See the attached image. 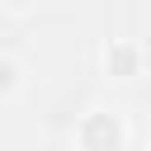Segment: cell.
I'll use <instances>...</instances> for the list:
<instances>
[{"instance_id":"obj_3","label":"cell","mask_w":151,"mask_h":151,"mask_svg":"<svg viewBox=\"0 0 151 151\" xmlns=\"http://www.w3.org/2000/svg\"><path fill=\"white\" fill-rule=\"evenodd\" d=\"M9 5H28V0H9Z\"/></svg>"},{"instance_id":"obj_1","label":"cell","mask_w":151,"mask_h":151,"mask_svg":"<svg viewBox=\"0 0 151 151\" xmlns=\"http://www.w3.org/2000/svg\"><path fill=\"white\" fill-rule=\"evenodd\" d=\"M109 71H113V76H132V71H137V52L123 47V42H113V47H109Z\"/></svg>"},{"instance_id":"obj_2","label":"cell","mask_w":151,"mask_h":151,"mask_svg":"<svg viewBox=\"0 0 151 151\" xmlns=\"http://www.w3.org/2000/svg\"><path fill=\"white\" fill-rule=\"evenodd\" d=\"M14 85H19V66L14 61H0V94H9Z\"/></svg>"}]
</instances>
